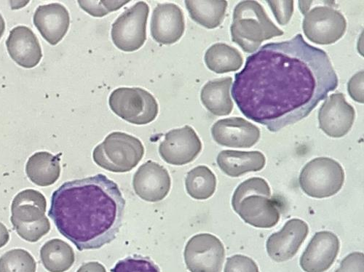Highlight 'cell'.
Segmentation results:
<instances>
[{"instance_id": "e575fe53", "label": "cell", "mask_w": 364, "mask_h": 272, "mask_svg": "<svg viewBox=\"0 0 364 272\" xmlns=\"http://www.w3.org/2000/svg\"><path fill=\"white\" fill-rule=\"evenodd\" d=\"M77 272H107V270L99 262H89L83 264Z\"/></svg>"}, {"instance_id": "ffe728a7", "label": "cell", "mask_w": 364, "mask_h": 272, "mask_svg": "<svg viewBox=\"0 0 364 272\" xmlns=\"http://www.w3.org/2000/svg\"><path fill=\"white\" fill-rule=\"evenodd\" d=\"M33 21L43 38L51 45H56L68 33L70 17L64 6L52 4L39 6Z\"/></svg>"}, {"instance_id": "9a60e30c", "label": "cell", "mask_w": 364, "mask_h": 272, "mask_svg": "<svg viewBox=\"0 0 364 272\" xmlns=\"http://www.w3.org/2000/svg\"><path fill=\"white\" fill-rule=\"evenodd\" d=\"M309 233V225L304 221L296 219L288 221L280 232L268 238L266 248L269 256L277 262L291 259Z\"/></svg>"}, {"instance_id": "cb8c5ba5", "label": "cell", "mask_w": 364, "mask_h": 272, "mask_svg": "<svg viewBox=\"0 0 364 272\" xmlns=\"http://www.w3.org/2000/svg\"><path fill=\"white\" fill-rule=\"evenodd\" d=\"M204 60L207 67L217 74L236 72L244 64V58L238 50L225 43H216L210 47Z\"/></svg>"}, {"instance_id": "d6986e66", "label": "cell", "mask_w": 364, "mask_h": 272, "mask_svg": "<svg viewBox=\"0 0 364 272\" xmlns=\"http://www.w3.org/2000/svg\"><path fill=\"white\" fill-rule=\"evenodd\" d=\"M6 46L14 62L26 69L36 67L43 58L38 38L31 28L24 26L11 30Z\"/></svg>"}, {"instance_id": "7402d4cb", "label": "cell", "mask_w": 364, "mask_h": 272, "mask_svg": "<svg viewBox=\"0 0 364 272\" xmlns=\"http://www.w3.org/2000/svg\"><path fill=\"white\" fill-rule=\"evenodd\" d=\"M232 78L230 77L208 81L202 88L200 99L203 106L216 116L231 114L233 102L230 97Z\"/></svg>"}, {"instance_id": "4316f807", "label": "cell", "mask_w": 364, "mask_h": 272, "mask_svg": "<svg viewBox=\"0 0 364 272\" xmlns=\"http://www.w3.org/2000/svg\"><path fill=\"white\" fill-rule=\"evenodd\" d=\"M186 187L188 194L191 197L198 200H205L215 194L217 178L207 166L200 165L188 173Z\"/></svg>"}, {"instance_id": "4fadbf2b", "label": "cell", "mask_w": 364, "mask_h": 272, "mask_svg": "<svg viewBox=\"0 0 364 272\" xmlns=\"http://www.w3.org/2000/svg\"><path fill=\"white\" fill-rule=\"evenodd\" d=\"M355 118L354 108L341 93L326 98L318 111L319 128L329 137L342 138L351 130Z\"/></svg>"}, {"instance_id": "d4e9b609", "label": "cell", "mask_w": 364, "mask_h": 272, "mask_svg": "<svg viewBox=\"0 0 364 272\" xmlns=\"http://www.w3.org/2000/svg\"><path fill=\"white\" fill-rule=\"evenodd\" d=\"M41 259L50 272H65L74 264L75 255L73 249L66 241L53 239L42 247Z\"/></svg>"}, {"instance_id": "603a6c76", "label": "cell", "mask_w": 364, "mask_h": 272, "mask_svg": "<svg viewBox=\"0 0 364 272\" xmlns=\"http://www.w3.org/2000/svg\"><path fill=\"white\" fill-rule=\"evenodd\" d=\"M26 173L32 183L42 187L56 183L60 175V158L47 152H40L30 157Z\"/></svg>"}, {"instance_id": "277c9868", "label": "cell", "mask_w": 364, "mask_h": 272, "mask_svg": "<svg viewBox=\"0 0 364 272\" xmlns=\"http://www.w3.org/2000/svg\"><path fill=\"white\" fill-rule=\"evenodd\" d=\"M230 33L232 41L248 53L256 52L264 41L284 34L269 18L264 8L253 0L242 1L236 6Z\"/></svg>"}, {"instance_id": "836d02e7", "label": "cell", "mask_w": 364, "mask_h": 272, "mask_svg": "<svg viewBox=\"0 0 364 272\" xmlns=\"http://www.w3.org/2000/svg\"><path fill=\"white\" fill-rule=\"evenodd\" d=\"M363 71L359 72L350 80L348 84V94L356 102L364 103L363 97Z\"/></svg>"}, {"instance_id": "d590c367", "label": "cell", "mask_w": 364, "mask_h": 272, "mask_svg": "<svg viewBox=\"0 0 364 272\" xmlns=\"http://www.w3.org/2000/svg\"><path fill=\"white\" fill-rule=\"evenodd\" d=\"M10 239V234L6 227L0 222V249L5 247Z\"/></svg>"}, {"instance_id": "6da1fadb", "label": "cell", "mask_w": 364, "mask_h": 272, "mask_svg": "<svg viewBox=\"0 0 364 272\" xmlns=\"http://www.w3.org/2000/svg\"><path fill=\"white\" fill-rule=\"evenodd\" d=\"M338 85L327 53L298 34L249 56L231 94L242 114L276 133L307 117Z\"/></svg>"}, {"instance_id": "5bb4252c", "label": "cell", "mask_w": 364, "mask_h": 272, "mask_svg": "<svg viewBox=\"0 0 364 272\" xmlns=\"http://www.w3.org/2000/svg\"><path fill=\"white\" fill-rule=\"evenodd\" d=\"M171 186V180L168 170L150 161L140 166L133 178L136 194L149 202L163 200L168 195Z\"/></svg>"}, {"instance_id": "e0dca14e", "label": "cell", "mask_w": 364, "mask_h": 272, "mask_svg": "<svg viewBox=\"0 0 364 272\" xmlns=\"http://www.w3.org/2000/svg\"><path fill=\"white\" fill-rule=\"evenodd\" d=\"M214 140L223 146L248 148L260 138V131L244 118L223 119L211 128Z\"/></svg>"}, {"instance_id": "4dcf8cb0", "label": "cell", "mask_w": 364, "mask_h": 272, "mask_svg": "<svg viewBox=\"0 0 364 272\" xmlns=\"http://www.w3.org/2000/svg\"><path fill=\"white\" fill-rule=\"evenodd\" d=\"M224 272H259V270L252 259L242 255H235L227 259Z\"/></svg>"}, {"instance_id": "30bf717a", "label": "cell", "mask_w": 364, "mask_h": 272, "mask_svg": "<svg viewBox=\"0 0 364 272\" xmlns=\"http://www.w3.org/2000/svg\"><path fill=\"white\" fill-rule=\"evenodd\" d=\"M148 5L138 2L121 14L112 27V39L115 46L124 52L140 49L146 40Z\"/></svg>"}, {"instance_id": "3957f363", "label": "cell", "mask_w": 364, "mask_h": 272, "mask_svg": "<svg viewBox=\"0 0 364 272\" xmlns=\"http://www.w3.org/2000/svg\"><path fill=\"white\" fill-rule=\"evenodd\" d=\"M270 195L269 186L264 179L250 178L235 190L232 208L247 224L257 228H272L279 223L281 214L279 205Z\"/></svg>"}, {"instance_id": "ac0fdd59", "label": "cell", "mask_w": 364, "mask_h": 272, "mask_svg": "<svg viewBox=\"0 0 364 272\" xmlns=\"http://www.w3.org/2000/svg\"><path fill=\"white\" fill-rule=\"evenodd\" d=\"M151 36L161 45H172L183 36L186 21L183 12L173 4H159L151 20Z\"/></svg>"}, {"instance_id": "52a82bcc", "label": "cell", "mask_w": 364, "mask_h": 272, "mask_svg": "<svg viewBox=\"0 0 364 272\" xmlns=\"http://www.w3.org/2000/svg\"><path fill=\"white\" fill-rule=\"evenodd\" d=\"M345 172L335 160L318 158L303 168L299 178L301 189L317 199L330 197L338 193L344 184Z\"/></svg>"}, {"instance_id": "1f68e13d", "label": "cell", "mask_w": 364, "mask_h": 272, "mask_svg": "<svg viewBox=\"0 0 364 272\" xmlns=\"http://www.w3.org/2000/svg\"><path fill=\"white\" fill-rule=\"evenodd\" d=\"M294 1H267L278 23L287 24L294 13Z\"/></svg>"}, {"instance_id": "2e32d148", "label": "cell", "mask_w": 364, "mask_h": 272, "mask_svg": "<svg viewBox=\"0 0 364 272\" xmlns=\"http://www.w3.org/2000/svg\"><path fill=\"white\" fill-rule=\"evenodd\" d=\"M340 240L331 232H317L300 258V266L306 272H324L336 261L340 251Z\"/></svg>"}, {"instance_id": "f546056e", "label": "cell", "mask_w": 364, "mask_h": 272, "mask_svg": "<svg viewBox=\"0 0 364 272\" xmlns=\"http://www.w3.org/2000/svg\"><path fill=\"white\" fill-rule=\"evenodd\" d=\"M130 1H78L80 7L94 17L102 18L109 13L116 11Z\"/></svg>"}, {"instance_id": "8fae6325", "label": "cell", "mask_w": 364, "mask_h": 272, "mask_svg": "<svg viewBox=\"0 0 364 272\" xmlns=\"http://www.w3.org/2000/svg\"><path fill=\"white\" fill-rule=\"evenodd\" d=\"M184 256L191 272H222L225 250L216 236L199 234L188 241Z\"/></svg>"}, {"instance_id": "f1b7e54d", "label": "cell", "mask_w": 364, "mask_h": 272, "mask_svg": "<svg viewBox=\"0 0 364 272\" xmlns=\"http://www.w3.org/2000/svg\"><path fill=\"white\" fill-rule=\"evenodd\" d=\"M112 272H161V270L149 258L135 255L119 261Z\"/></svg>"}, {"instance_id": "8992f818", "label": "cell", "mask_w": 364, "mask_h": 272, "mask_svg": "<svg viewBox=\"0 0 364 272\" xmlns=\"http://www.w3.org/2000/svg\"><path fill=\"white\" fill-rule=\"evenodd\" d=\"M144 155V147L137 138L113 132L98 145L93 153L100 167L113 173H127L136 168Z\"/></svg>"}, {"instance_id": "8d00e7d4", "label": "cell", "mask_w": 364, "mask_h": 272, "mask_svg": "<svg viewBox=\"0 0 364 272\" xmlns=\"http://www.w3.org/2000/svg\"><path fill=\"white\" fill-rule=\"evenodd\" d=\"M6 30V22L1 14H0V39H1L4 35Z\"/></svg>"}, {"instance_id": "7a4b0ae2", "label": "cell", "mask_w": 364, "mask_h": 272, "mask_svg": "<svg viewBox=\"0 0 364 272\" xmlns=\"http://www.w3.org/2000/svg\"><path fill=\"white\" fill-rule=\"evenodd\" d=\"M126 200L104 174L68 181L51 196L48 217L80 251L100 249L122 227Z\"/></svg>"}, {"instance_id": "83f0119b", "label": "cell", "mask_w": 364, "mask_h": 272, "mask_svg": "<svg viewBox=\"0 0 364 272\" xmlns=\"http://www.w3.org/2000/svg\"><path fill=\"white\" fill-rule=\"evenodd\" d=\"M33 256L23 249H14L0 258V272H36Z\"/></svg>"}, {"instance_id": "ba28073f", "label": "cell", "mask_w": 364, "mask_h": 272, "mask_svg": "<svg viewBox=\"0 0 364 272\" xmlns=\"http://www.w3.org/2000/svg\"><path fill=\"white\" fill-rule=\"evenodd\" d=\"M109 104L119 117L137 126L153 122L159 114V104L155 97L140 87L114 89L109 97Z\"/></svg>"}, {"instance_id": "484cf974", "label": "cell", "mask_w": 364, "mask_h": 272, "mask_svg": "<svg viewBox=\"0 0 364 272\" xmlns=\"http://www.w3.org/2000/svg\"><path fill=\"white\" fill-rule=\"evenodd\" d=\"M191 18L208 29L220 26L225 19L228 4L225 0L186 1Z\"/></svg>"}, {"instance_id": "9c48e42d", "label": "cell", "mask_w": 364, "mask_h": 272, "mask_svg": "<svg viewBox=\"0 0 364 272\" xmlns=\"http://www.w3.org/2000/svg\"><path fill=\"white\" fill-rule=\"evenodd\" d=\"M305 15L302 23L303 32L315 44L326 45L336 43L346 33L345 16L331 6H316Z\"/></svg>"}, {"instance_id": "7c38bea8", "label": "cell", "mask_w": 364, "mask_h": 272, "mask_svg": "<svg viewBox=\"0 0 364 272\" xmlns=\"http://www.w3.org/2000/svg\"><path fill=\"white\" fill-rule=\"evenodd\" d=\"M202 150V143L189 126L168 132L159 146L162 159L172 165H185L194 161Z\"/></svg>"}, {"instance_id": "44dd1931", "label": "cell", "mask_w": 364, "mask_h": 272, "mask_svg": "<svg viewBox=\"0 0 364 272\" xmlns=\"http://www.w3.org/2000/svg\"><path fill=\"white\" fill-rule=\"evenodd\" d=\"M220 168L228 176L237 178L250 172L262 170L266 164L264 156L258 152L224 150L217 159Z\"/></svg>"}, {"instance_id": "5b68a950", "label": "cell", "mask_w": 364, "mask_h": 272, "mask_svg": "<svg viewBox=\"0 0 364 272\" xmlns=\"http://www.w3.org/2000/svg\"><path fill=\"white\" fill-rule=\"evenodd\" d=\"M47 202L44 195L34 190L18 193L11 205V221L17 234L29 243H36L50 229L46 216Z\"/></svg>"}, {"instance_id": "d6a6232c", "label": "cell", "mask_w": 364, "mask_h": 272, "mask_svg": "<svg viewBox=\"0 0 364 272\" xmlns=\"http://www.w3.org/2000/svg\"><path fill=\"white\" fill-rule=\"evenodd\" d=\"M336 272H364V255L354 252L347 256Z\"/></svg>"}]
</instances>
